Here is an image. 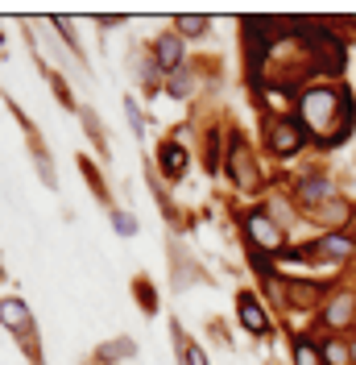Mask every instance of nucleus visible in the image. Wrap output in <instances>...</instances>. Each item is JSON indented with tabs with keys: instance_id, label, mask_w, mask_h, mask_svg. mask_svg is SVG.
<instances>
[{
	"instance_id": "1",
	"label": "nucleus",
	"mask_w": 356,
	"mask_h": 365,
	"mask_svg": "<svg viewBox=\"0 0 356 365\" xmlns=\"http://www.w3.org/2000/svg\"><path fill=\"white\" fill-rule=\"evenodd\" d=\"M298 113H303V129H311L323 145H335L348 137L352 125V96L335 88H307L298 96Z\"/></svg>"
},
{
	"instance_id": "2",
	"label": "nucleus",
	"mask_w": 356,
	"mask_h": 365,
	"mask_svg": "<svg viewBox=\"0 0 356 365\" xmlns=\"http://www.w3.org/2000/svg\"><path fill=\"white\" fill-rule=\"evenodd\" d=\"M298 34L307 38V46L315 50V58L323 63L328 75H340V71H344V46L332 38V29H323V25H319V29H298Z\"/></svg>"
},
{
	"instance_id": "3",
	"label": "nucleus",
	"mask_w": 356,
	"mask_h": 365,
	"mask_svg": "<svg viewBox=\"0 0 356 365\" xmlns=\"http://www.w3.org/2000/svg\"><path fill=\"white\" fill-rule=\"evenodd\" d=\"M303 141H307V133H303V125H298V120H290V116L273 120V129H269V150H273L278 158L298 154V150H303Z\"/></svg>"
},
{
	"instance_id": "4",
	"label": "nucleus",
	"mask_w": 356,
	"mask_h": 365,
	"mask_svg": "<svg viewBox=\"0 0 356 365\" xmlns=\"http://www.w3.org/2000/svg\"><path fill=\"white\" fill-rule=\"evenodd\" d=\"M245 228H248V241H253L257 250H269V253H273V250H282V245H286V232L273 225L269 216H261V212H253V216L245 220Z\"/></svg>"
},
{
	"instance_id": "5",
	"label": "nucleus",
	"mask_w": 356,
	"mask_h": 365,
	"mask_svg": "<svg viewBox=\"0 0 356 365\" xmlns=\"http://www.w3.org/2000/svg\"><path fill=\"white\" fill-rule=\"evenodd\" d=\"M311 250L319 253V257H328V262H335V266H340V262H348V257H352L356 241L344 232V228H332V232H323V237L315 241Z\"/></svg>"
},
{
	"instance_id": "6",
	"label": "nucleus",
	"mask_w": 356,
	"mask_h": 365,
	"mask_svg": "<svg viewBox=\"0 0 356 365\" xmlns=\"http://www.w3.org/2000/svg\"><path fill=\"white\" fill-rule=\"evenodd\" d=\"M236 312H241V324H245L253 336H266V332H269L266 312H261V303L248 295V291H241V295H236Z\"/></svg>"
},
{
	"instance_id": "7",
	"label": "nucleus",
	"mask_w": 356,
	"mask_h": 365,
	"mask_svg": "<svg viewBox=\"0 0 356 365\" xmlns=\"http://www.w3.org/2000/svg\"><path fill=\"white\" fill-rule=\"evenodd\" d=\"M335 200V191H332V182L328 179H307V182H298V204L307 207H323V204H332Z\"/></svg>"
},
{
	"instance_id": "8",
	"label": "nucleus",
	"mask_w": 356,
	"mask_h": 365,
	"mask_svg": "<svg viewBox=\"0 0 356 365\" xmlns=\"http://www.w3.org/2000/svg\"><path fill=\"white\" fill-rule=\"evenodd\" d=\"M286 295L294 307H311V303L323 299V287L319 282H303V278H286Z\"/></svg>"
},
{
	"instance_id": "9",
	"label": "nucleus",
	"mask_w": 356,
	"mask_h": 365,
	"mask_svg": "<svg viewBox=\"0 0 356 365\" xmlns=\"http://www.w3.org/2000/svg\"><path fill=\"white\" fill-rule=\"evenodd\" d=\"M0 319L13 332H29V312H25L21 299H0Z\"/></svg>"
},
{
	"instance_id": "10",
	"label": "nucleus",
	"mask_w": 356,
	"mask_h": 365,
	"mask_svg": "<svg viewBox=\"0 0 356 365\" xmlns=\"http://www.w3.org/2000/svg\"><path fill=\"white\" fill-rule=\"evenodd\" d=\"M348 319H352V295H335L332 307L323 312V324H328V328H344Z\"/></svg>"
},
{
	"instance_id": "11",
	"label": "nucleus",
	"mask_w": 356,
	"mask_h": 365,
	"mask_svg": "<svg viewBox=\"0 0 356 365\" xmlns=\"http://www.w3.org/2000/svg\"><path fill=\"white\" fill-rule=\"evenodd\" d=\"M178 58H182V42H178V38H162V42H157V67L174 71Z\"/></svg>"
},
{
	"instance_id": "12",
	"label": "nucleus",
	"mask_w": 356,
	"mask_h": 365,
	"mask_svg": "<svg viewBox=\"0 0 356 365\" xmlns=\"http://www.w3.org/2000/svg\"><path fill=\"white\" fill-rule=\"evenodd\" d=\"M245 145H241V141H232V175H236V182H241V187H253V182H257V175H248V166H245Z\"/></svg>"
},
{
	"instance_id": "13",
	"label": "nucleus",
	"mask_w": 356,
	"mask_h": 365,
	"mask_svg": "<svg viewBox=\"0 0 356 365\" xmlns=\"http://www.w3.org/2000/svg\"><path fill=\"white\" fill-rule=\"evenodd\" d=\"M319 357H328V365H352V353H348L344 341H323Z\"/></svg>"
},
{
	"instance_id": "14",
	"label": "nucleus",
	"mask_w": 356,
	"mask_h": 365,
	"mask_svg": "<svg viewBox=\"0 0 356 365\" xmlns=\"http://www.w3.org/2000/svg\"><path fill=\"white\" fill-rule=\"evenodd\" d=\"M162 166H166V175H182V170H187V154H182L178 145H166V150H162Z\"/></svg>"
},
{
	"instance_id": "15",
	"label": "nucleus",
	"mask_w": 356,
	"mask_h": 365,
	"mask_svg": "<svg viewBox=\"0 0 356 365\" xmlns=\"http://www.w3.org/2000/svg\"><path fill=\"white\" fill-rule=\"evenodd\" d=\"M294 365H319V349L311 341H298L294 344Z\"/></svg>"
},
{
	"instance_id": "16",
	"label": "nucleus",
	"mask_w": 356,
	"mask_h": 365,
	"mask_svg": "<svg viewBox=\"0 0 356 365\" xmlns=\"http://www.w3.org/2000/svg\"><path fill=\"white\" fill-rule=\"evenodd\" d=\"M178 29L195 38V34H203V29H207V17H182V21H178Z\"/></svg>"
},
{
	"instance_id": "17",
	"label": "nucleus",
	"mask_w": 356,
	"mask_h": 365,
	"mask_svg": "<svg viewBox=\"0 0 356 365\" xmlns=\"http://www.w3.org/2000/svg\"><path fill=\"white\" fill-rule=\"evenodd\" d=\"M112 220H116V228H120L125 237H133V232H137V225H133V216H129V212H116Z\"/></svg>"
},
{
	"instance_id": "18",
	"label": "nucleus",
	"mask_w": 356,
	"mask_h": 365,
	"mask_svg": "<svg viewBox=\"0 0 356 365\" xmlns=\"http://www.w3.org/2000/svg\"><path fill=\"white\" fill-rule=\"evenodd\" d=\"M182 365H207V357H203L195 344H187V353H182Z\"/></svg>"
}]
</instances>
